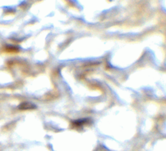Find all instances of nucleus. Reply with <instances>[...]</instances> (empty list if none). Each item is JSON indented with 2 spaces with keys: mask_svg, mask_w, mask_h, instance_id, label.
<instances>
[{
  "mask_svg": "<svg viewBox=\"0 0 166 151\" xmlns=\"http://www.w3.org/2000/svg\"><path fill=\"white\" fill-rule=\"evenodd\" d=\"M36 107V106L35 104L28 101H25L21 103V104L19 105V109L21 110H31V109H35Z\"/></svg>",
  "mask_w": 166,
  "mask_h": 151,
  "instance_id": "1",
  "label": "nucleus"
}]
</instances>
